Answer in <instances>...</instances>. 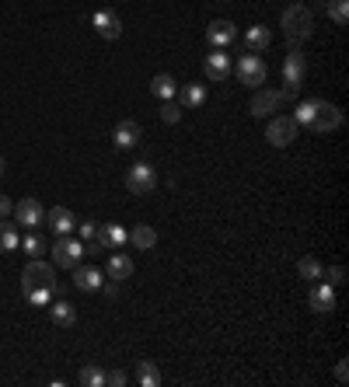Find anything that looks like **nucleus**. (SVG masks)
I'll return each mask as SVG.
<instances>
[{
  "instance_id": "nucleus-1",
  "label": "nucleus",
  "mask_w": 349,
  "mask_h": 387,
  "mask_svg": "<svg viewBox=\"0 0 349 387\" xmlns=\"http://www.w3.org/2000/svg\"><path fill=\"white\" fill-rule=\"evenodd\" d=\"M279 25H283V35L290 39V45L304 43V39H311V32H314V11L307 4H290V7H283Z\"/></svg>"
},
{
  "instance_id": "nucleus-2",
  "label": "nucleus",
  "mask_w": 349,
  "mask_h": 387,
  "mask_svg": "<svg viewBox=\"0 0 349 387\" xmlns=\"http://www.w3.org/2000/svg\"><path fill=\"white\" fill-rule=\"evenodd\" d=\"M21 290H52L56 297H60V283H56V269L49 265V262H39V258H32L28 265H25V272H21Z\"/></svg>"
},
{
  "instance_id": "nucleus-3",
  "label": "nucleus",
  "mask_w": 349,
  "mask_h": 387,
  "mask_svg": "<svg viewBox=\"0 0 349 387\" xmlns=\"http://www.w3.org/2000/svg\"><path fill=\"white\" fill-rule=\"evenodd\" d=\"M304 74H307V60H304V52L294 45L287 52V60H283V94H287V101L297 98V91L304 84Z\"/></svg>"
},
{
  "instance_id": "nucleus-4",
  "label": "nucleus",
  "mask_w": 349,
  "mask_h": 387,
  "mask_svg": "<svg viewBox=\"0 0 349 387\" xmlns=\"http://www.w3.org/2000/svg\"><path fill=\"white\" fill-rule=\"evenodd\" d=\"M84 255H87L84 241H81V237H74V234L56 237V245H52V265H56V269H77Z\"/></svg>"
},
{
  "instance_id": "nucleus-5",
  "label": "nucleus",
  "mask_w": 349,
  "mask_h": 387,
  "mask_svg": "<svg viewBox=\"0 0 349 387\" xmlns=\"http://www.w3.org/2000/svg\"><path fill=\"white\" fill-rule=\"evenodd\" d=\"M269 77V67L262 60V52H248V56H238V81L245 87H259Z\"/></svg>"
},
{
  "instance_id": "nucleus-6",
  "label": "nucleus",
  "mask_w": 349,
  "mask_h": 387,
  "mask_svg": "<svg viewBox=\"0 0 349 387\" xmlns=\"http://www.w3.org/2000/svg\"><path fill=\"white\" fill-rule=\"evenodd\" d=\"M339 126H343V108L332 105V101H321V98H318V108H314V116H311L307 129L318 133V136H325V133H332V129H339Z\"/></svg>"
},
{
  "instance_id": "nucleus-7",
  "label": "nucleus",
  "mask_w": 349,
  "mask_h": 387,
  "mask_svg": "<svg viewBox=\"0 0 349 387\" xmlns=\"http://www.w3.org/2000/svg\"><path fill=\"white\" fill-rule=\"evenodd\" d=\"M283 101H287V94L283 91H272V87H262L252 94V101H248V112L255 116V119H269V116H276L279 108H283Z\"/></svg>"
},
{
  "instance_id": "nucleus-8",
  "label": "nucleus",
  "mask_w": 349,
  "mask_h": 387,
  "mask_svg": "<svg viewBox=\"0 0 349 387\" xmlns=\"http://www.w3.org/2000/svg\"><path fill=\"white\" fill-rule=\"evenodd\" d=\"M297 123H294V116H269V126H265V140L272 143V147H290L294 140H297Z\"/></svg>"
},
{
  "instance_id": "nucleus-9",
  "label": "nucleus",
  "mask_w": 349,
  "mask_h": 387,
  "mask_svg": "<svg viewBox=\"0 0 349 387\" xmlns=\"http://www.w3.org/2000/svg\"><path fill=\"white\" fill-rule=\"evenodd\" d=\"M126 189H130L133 196H150V192L157 189V172H154V164H147V161L133 164L130 172H126Z\"/></svg>"
},
{
  "instance_id": "nucleus-10",
  "label": "nucleus",
  "mask_w": 349,
  "mask_h": 387,
  "mask_svg": "<svg viewBox=\"0 0 349 387\" xmlns=\"http://www.w3.org/2000/svg\"><path fill=\"white\" fill-rule=\"evenodd\" d=\"M14 220L21 223V227H28V230H39V227H45V206L39 203V199H21L18 206H14Z\"/></svg>"
},
{
  "instance_id": "nucleus-11",
  "label": "nucleus",
  "mask_w": 349,
  "mask_h": 387,
  "mask_svg": "<svg viewBox=\"0 0 349 387\" xmlns=\"http://www.w3.org/2000/svg\"><path fill=\"white\" fill-rule=\"evenodd\" d=\"M231 56H227V49H214L210 56H206V63H203V74H206V81H214V84H223L227 77H231Z\"/></svg>"
},
{
  "instance_id": "nucleus-12",
  "label": "nucleus",
  "mask_w": 349,
  "mask_h": 387,
  "mask_svg": "<svg viewBox=\"0 0 349 387\" xmlns=\"http://www.w3.org/2000/svg\"><path fill=\"white\" fill-rule=\"evenodd\" d=\"M45 227H49L56 237H67V234L77 230V220H74V213H70L67 206H52V210H45Z\"/></svg>"
},
{
  "instance_id": "nucleus-13",
  "label": "nucleus",
  "mask_w": 349,
  "mask_h": 387,
  "mask_svg": "<svg viewBox=\"0 0 349 387\" xmlns=\"http://www.w3.org/2000/svg\"><path fill=\"white\" fill-rule=\"evenodd\" d=\"M94 32L101 35V39H119L123 35V18L116 14V11H109V7H101V11H94Z\"/></svg>"
},
{
  "instance_id": "nucleus-14",
  "label": "nucleus",
  "mask_w": 349,
  "mask_h": 387,
  "mask_svg": "<svg viewBox=\"0 0 349 387\" xmlns=\"http://www.w3.org/2000/svg\"><path fill=\"white\" fill-rule=\"evenodd\" d=\"M70 272H74V286H77L81 293H98L101 283H105V272L94 269V265H77V269H70Z\"/></svg>"
},
{
  "instance_id": "nucleus-15",
  "label": "nucleus",
  "mask_w": 349,
  "mask_h": 387,
  "mask_svg": "<svg viewBox=\"0 0 349 387\" xmlns=\"http://www.w3.org/2000/svg\"><path fill=\"white\" fill-rule=\"evenodd\" d=\"M234 39H238V28H234V21H227V18L210 21V28H206V43L214 45V49H227Z\"/></svg>"
},
{
  "instance_id": "nucleus-16",
  "label": "nucleus",
  "mask_w": 349,
  "mask_h": 387,
  "mask_svg": "<svg viewBox=\"0 0 349 387\" xmlns=\"http://www.w3.org/2000/svg\"><path fill=\"white\" fill-rule=\"evenodd\" d=\"M307 303H311V310H318V314H332V310H336V286L314 283L311 293H307Z\"/></svg>"
},
{
  "instance_id": "nucleus-17",
  "label": "nucleus",
  "mask_w": 349,
  "mask_h": 387,
  "mask_svg": "<svg viewBox=\"0 0 349 387\" xmlns=\"http://www.w3.org/2000/svg\"><path fill=\"white\" fill-rule=\"evenodd\" d=\"M140 140H143V129L136 126L133 119H123L119 126L112 129V143H116L119 150H133V147H140Z\"/></svg>"
},
{
  "instance_id": "nucleus-18",
  "label": "nucleus",
  "mask_w": 349,
  "mask_h": 387,
  "mask_svg": "<svg viewBox=\"0 0 349 387\" xmlns=\"http://www.w3.org/2000/svg\"><path fill=\"white\" fill-rule=\"evenodd\" d=\"M49 318H52V325H60V328H74V325H77V307L67 301H49Z\"/></svg>"
},
{
  "instance_id": "nucleus-19",
  "label": "nucleus",
  "mask_w": 349,
  "mask_h": 387,
  "mask_svg": "<svg viewBox=\"0 0 349 387\" xmlns=\"http://www.w3.org/2000/svg\"><path fill=\"white\" fill-rule=\"evenodd\" d=\"M174 94H178V105H182V108H199V105H206V87L203 84H182Z\"/></svg>"
},
{
  "instance_id": "nucleus-20",
  "label": "nucleus",
  "mask_w": 349,
  "mask_h": 387,
  "mask_svg": "<svg viewBox=\"0 0 349 387\" xmlns=\"http://www.w3.org/2000/svg\"><path fill=\"white\" fill-rule=\"evenodd\" d=\"M130 241H133L136 252H150V248L157 245V230H154L150 223H136V227L130 230Z\"/></svg>"
},
{
  "instance_id": "nucleus-21",
  "label": "nucleus",
  "mask_w": 349,
  "mask_h": 387,
  "mask_svg": "<svg viewBox=\"0 0 349 387\" xmlns=\"http://www.w3.org/2000/svg\"><path fill=\"white\" fill-rule=\"evenodd\" d=\"M272 43V32L265 28V25H252L248 32H245V45H248V52H265Z\"/></svg>"
},
{
  "instance_id": "nucleus-22",
  "label": "nucleus",
  "mask_w": 349,
  "mask_h": 387,
  "mask_svg": "<svg viewBox=\"0 0 349 387\" xmlns=\"http://www.w3.org/2000/svg\"><path fill=\"white\" fill-rule=\"evenodd\" d=\"M105 272H109V279H116V283H123V279H130L133 276V258L130 255H112L109 258V265H105Z\"/></svg>"
},
{
  "instance_id": "nucleus-23",
  "label": "nucleus",
  "mask_w": 349,
  "mask_h": 387,
  "mask_svg": "<svg viewBox=\"0 0 349 387\" xmlns=\"http://www.w3.org/2000/svg\"><path fill=\"white\" fill-rule=\"evenodd\" d=\"M136 384L140 387H157L161 384V370H157L150 359H140V363H136Z\"/></svg>"
},
{
  "instance_id": "nucleus-24",
  "label": "nucleus",
  "mask_w": 349,
  "mask_h": 387,
  "mask_svg": "<svg viewBox=\"0 0 349 387\" xmlns=\"http://www.w3.org/2000/svg\"><path fill=\"white\" fill-rule=\"evenodd\" d=\"M18 248H21V234H18V227L0 220V255H7V252H18Z\"/></svg>"
},
{
  "instance_id": "nucleus-25",
  "label": "nucleus",
  "mask_w": 349,
  "mask_h": 387,
  "mask_svg": "<svg viewBox=\"0 0 349 387\" xmlns=\"http://www.w3.org/2000/svg\"><path fill=\"white\" fill-rule=\"evenodd\" d=\"M174 91H178V84H174L172 74H157V77L150 81V94H154V98H161V101H168Z\"/></svg>"
},
{
  "instance_id": "nucleus-26",
  "label": "nucleus",
  "mask_w": 349,
  "mask_h": 387,
  "mask_svg": "<svg viewBox=\"0 0 349 387\" xmlns=\"http://www.w3.org/2000/svg\"><path fill=\"white\" fill-rule=\"evenodd\" d=\"M321 272H325V269H321V262H318V258H301V262H297V276H301V279H304V283H318V279H321Z\"/></svg>"
},
{
  "instance_id": "nucleus-27",
  "label": "nucleus",
  "mask_w": 349,
  "mask_h": 387,
  "mask_svg": "<svg viewBox=\"0 0 349 387\" xmlns=\"http://www.w3.org/2000/svg\"><path fill=\"white\" fill-rule=\"evenodd\" d=\"M77 384H84V387H105V370H101V366H94V363H87L84 370L77 374Z\"/></svg>"
},
{
  "instance_id": "nucleus-28",
  "label": "nucleus",
  "mask_w": 349,
  "mask_h": 387,
  "mask_svg": "<svg viewBox=\"0 0 349 387\" xmlns=\"http://www.w3.org/2000/svg\"><path fill=\"white\" fill-rule=\"evenodd\" d=\"M321 7L328 11V18H332L336 25H346L349 21V4L346 0H321Z\"/></svg>"
},
{
  "instance_id": "nucleus-29",
  "label": "nucleus",
  "mask_w": 349,
  "mask_h": 387,
  "mask_svg": "<svg viewBox=\"0 0 349 387\" xmlns=\"http://www.w3.org/2000/svg\"><path fill=\"white\" fill-rule=\"evenodd\" d=\"M314 108H318V98H304V101H297L294 123H297V126H307V123H311V116H314Z\"/></svg>"
},
{
  "instance_id": "nucleus-30",
  "label": "nucleus",
  "mask_w": 349,
  "mask_h": 387,
  "mask_svg": "<svg viewBox=\"0 0 349 387\" xmlns=\"http://www.w3.org/2000/svg\"><path fill=\"white\" fill-rule=\"evenodd\" d=\"M21 252L32 258H39L45 252V237H39V234H28V237H21Z\"/></svg>"
},
{
  "instance_id": "nucleus-31",
  "label": "nucleus",
  "mask_w": 349,
  "mask_h": 387,
  "mask_svg": "<svg viewBox=\"0 0 349 387\" xmlns=\"http://www.w3.org/2000/svg\"><path fill=\"white\" fill-rule=\"evenodd\" d=\"M52 297H56L52 290H25V301L32 303V307H45Z\"/></svg>"
},
{
  "instance_id": "nucleus-32",
  "label": "nucleus",
  "mask_w": 349,
  "mask_h": 387,
  "mask_svg": "<svg viewBox=\"0 0 349 387\" xmlns=\"http://www.w3.org/2000/svg\"><path fill=\"white\" fill-rule=\"evenodd\" d=\"M161 119H165L168 126H174V123L182 119V105H174V101H165V108H161Z\"/></svg>"
},
{
  "instance_id": "nucleus-33",
  "label": "nucleus",
  "mask_w": 349,
  "mask_h": 387,
  "mask_svg": "<svg viewBox=\"0 0 349 387\" xmlns=\"http://www.w3.org/2000/svg\"><path fill=\"white\" fill-rule=\"evenodd\" d=\"M321 276L328 279V286H343V283H346V269H343V265H332V269L321 272Z\"/></svg>"
},
{
  "instance_id": "nucleus-34",
  "label": "nucleus",
  "mask_w": 349,
  "mask_h": 387,
  "mask_svg": "<svg viewBox=\"0 0 349 387\" xmlns=\"http://www.w3.org/2000/svg\"><path fill=\"white\" fill-rule=\"evenodd\" d=\"M105 384H112V387H126V384H130V377H126L123 370H109V374H105Z\"/></svg>"
},
{
  "instance_id": "nucleus-35",
  "label": "nucleus",
  "mask_w": 349,
  "mask_h": 387,
  "mask_svg": "<svg viewBox=\"0 0 349 387\" xmlns=\"http://www.w3.org/2000/svg\"><path fill=\"white\" fill-rule=\"evenodd\" d=\"M77 230H81V241H91V237L98 234V220H84V223H77Z\"/></svg>"
},
{
  "instance_id": "nucleus-36",
  "label": "nucleus",
  "mask_w": 349,
  "mask_h": 387,
  "mask_svg": "<svg viewBox=\"0 0 349 387\" xmlns=\"http://www.w3.org/2000/svg\"><path fill=\"white\" fill-rule=\"evenodd\" d=\"M346 377H349V366H346V359H343V363H336V381L346 384Z\"/></svg>"
},
{
  "instance_id": "nucleus-37",
  "label": "nucleus",
  "mask_w": 349,
  "mask_h": 387,
  "mask_svg": "<svg viewBox=\"0 0 349 387\" xmlns=\"http://www.w3.org/2000/svg\"><path fill=\"white\" fill-rule=\"evenodd\" d=\"M101 290H105V297H119V283H116V279L101 283Z\"/></svg>"
},
{
  "instance_id": "nucleus-38",
  "label": "nucleus",
  "mask_w": 349,
  "mask_h": 387,
  "mask_svg": "<svg viewBox=\"0 0 349 387\" xmlns=\"http://www.w3.org/2000/svg\"><path fill=\"white\" fill-rule=\"evenodd\" d=\"M11 210H14V203H11L7 196H0V220H4V216L11 213Z\"/></svg>"
},
{
  "instance_id": "nucleus-39",
  "label": "nucleus",
  "mask_w": 349,
  "mask_h": 387,
  "mask_svg": "<svg viewBox=\"0 0 349 387\" xmlns=\"http://www.w3.org/2000/svg\"><path fill=\"white\" fill-rule=\"evenodd\" d=\"M0 174H4V157H0Z\"/></svg>"
}]
</instances>
